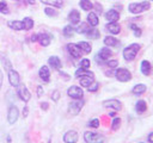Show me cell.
I'll return each mask as SVG.
<instances>
[{"mask_svg": "<svg viewBox=\"0 0 153 143\" xmlns=\"http://www.w3.org/2000/svg\"><path fill=\"white\" fill-rule=\"evenodd\" d=\"M41 2L49 6H54L56 8H61L63 6V0H41Z\"/></svg>", "mask_w": 153, "mask_h": 143, "instance_id": "28", "label": "cell"}, {"mask_svg": "<svg viewBox=\"0 0 153 143\" xmlns=\"http://www.w3.org/2000/svg\"><path fill=\"white\" fill-rule=\"evenodd\" d=\"M103 106L106 107V108H110L112 111H120L122 110V102L117 99H109V100H105L103 101Z\"/></svg>", "mask_w": 153, "mask_h": 143, "instance_id": "10", "label": "cell"}, {"mask_svg": "<svg viewBox=\"0 0 153 143\" xmlns=\"http://www.w3.org/2000/svg\"><path fill=\"white\" fill-rule=\"evenodd\" d=\"M74 32H75V29L72 25H66L62 30V33L65 37H72L74 35Z\"/></svg>", "mask_w": 153, "mask_h": 143, "instance_id": "32", "label": "cell"}, {"mask_svg": "<svg viewBox=\"0 0 153 143\" xmlns=\"http://www.w3.org/2000/svg\"><path fill=\"white\" fill-rule=\"evenodd\" d=\"M14 1H18V0H14Z\"/></svg>", "mask_w": 153, "mask_h": 143, "instance_id": "55", "label": "cell"}, {"mask_svg": "<svg viewBox=\"0 0 153 143\" xmlns=\"http://www.w3.org/2000/svg\"><path fill=\"white\" fill-rule=\"evenodd\" d=\"M99 123H100V122H99V119H98V118H93V119H91V120L88 122V124H87V125H88L90 128L97 129V128L99 126Z\"/></svg>", "mask_w": 153, "mask_h": 143, "instance_id": "40", "label": "cell"}, {"mask_svg": "<svg viewBox=\"0 0 153 143\" xmlns=\"http://www.w3.org/2000/svg\"><path fill=\"white\" fill-rule=\"evenodd\" d=\"M98 88H99V83L93 81V82L87 87V91H88V92H96V91H98Z\"/></svg>", "mask_w": 153, "mask_h": 143, "instance_id": "42", "label": "cell"}, {"mask_svg": "<svg viewBox=\"0 0 153 143\" xmlns=\"http://www.w3.org/2000/svg\"><path fill=\"white\" fill-rule=\"evenodd\" d=\"M7 142H8V143L11 142V137H10V136H7Z\"/></svg>", "mask_w": 153, "mask_h": 143, "instance_id": "54", "label": "cell"}, {"mask_svg": "<svg viewBox=\"0 0 153 143\" xmlns=\"http://www.w3.org/2000/svg\"><path fill=\"white\" fill-rule=\"evenodd\" d=\"M67 94L68 97H71L72 99H82L84 97V91L81 87L79 86H71L67 89Z\"/></svg>", "mask_w": 153, "mask_h": 143, "instance_id": "7", "label": "cell"}, {"mask_svg": "<svg viewBox=\"0 0 153 143\" xmlns=\"http://www.w3.org/2000/svg\"><path fill=\"white\" fill-rule=\"evenodd\" d=\"M67 50H68V52H69V55L73 57V58H80L81 57V54H82V51L80 50V48L78 46V44H75V43H68L67 44Z\"/></svg>", "mask_w": 153, "mask_h": 143, "instance_id": "11", "label": "cell"}, {"mask_svg": "<svg viewBox=\"0 0 153 143\" xmlns=\"http://www.w3.org/2000/svg\"><path fill=\"white\" fill-rule=\"evenodd\" d=\"M104 44L106 45V46H115V45H117V43H118V41H117V38H115L114 36H105V38H104Z\"/></svg>", "mask_w": 153, "mask_h": 143, "instance_id": "29", "label": "cell"}, {"mask_svg": "<svg viewBox=\"0 0 153 143\" xmlns=\"http://www.w3.org/2000/svg\"><path fill=\"white\" fill-rule=\"evenodd\" d=\"M1 61H2V67H4L7 72H10V70L12 69V64H11V62L8 61V58L5 57V56H1Z\"/></svg>", "mask_w": 153, "mask_h": 143, "instance_id": "35", "label": "cell"}, {"mask_svg": "<svg viewBox=\"0 0 153 143\" xmlns=\"http://www.w3.org/2000/svg\"><path fill=\"white\" fill-rule=\"evenodd\" d=\"M80 7L84 11H91L93 8V4L91 2V0H80Z\"/></svg>", "mask_w": 153, "mask_h": 143, "instance_id": "30", "label": "cell"}, {"mask_svg": "<svg viewBox=\"0 0 153 143\" xmlns=\"http://www.w3.org/2000/svg\"><path fill=\"white\" fill-rule=\"evenodd\" d=\"M48 107H49V104L47 102V101H43V102H41V108L42 110H48Z\"/></svg>", "mask_w": 153, "mask_h": 143, "instance_id": "45", "label": "cell"}, {"mask_svg": "<svg viewBox=\"0 0 153 143\" xmlns=\"http://www.w3.org/2000/svg\"><path fill=\"white\" fill-rule=\"evenodd\" d=\"M0 13H2V14H8L10 13V8H8V6L5 1H0Z\"/></svg>", "mask_w": 153, "mask_h": 143, "instance_id": "37", "label": "cell"}, {"mask_svg": "<svg viewBox=\"0 0 153 143\" xmlns=\"http://www.w3.org/2000/svg\"><path fill=\"white\" fill-rule=\"evenodd\" d=\"M105 19H106L109 23L118 21V19H120V13H118L116 10H109V11L105 13Z\"/></svg>", "mask_w": 153, "mask_h": 143, "instance_id": "16", "label": "cell"}, {"mask_svg": "<svg viewBox=\"0 0 153 143\" xmlns=\"http://www.w3.org/2000/svg\"><path fill=\"white\" fill-rule=\"evenodd\" d=\"M17 94H18L19 99H22L24 102H27L30 100V98H31V93L29 92V89L26 88V86L23 85V83L17 87Z\"/></svg>", "mask_w": 153, "mask_h": 143, "instance_id": "8", "label": "cell"}, {"mask_svg": "<svg viewBox=\"0 0 153 143\" xmlns=\"http://www.w3.org/2000/svg\"><path fill=\"white\" fill-rule=\"evenodd\" d=\"M30 38H31V42H36L38 41V35H32Z\"/></svg>", "mask_w": 153, "mask_h": 143, "instance_id": "50", "label": "cell"}, {"mask_svg": "<svg viewBox=\"0 0 153 143\" xmlns=\"http://www.w3.org/2000/svg\"><path fill=\"white\" fill-rule=\"evenodd\" d=\"M146 91H147V87H146L145 83H137V85H135V86L133 87V89H131V92H133L134 95H141V94H143Z\"/></svg>", "mask_w": 153, "mask_h": 143, "instance_id": "24", "label": "cell"}, {"mask_svg": "<svg viewBox=\"0 0 153 143\" xmlns=\"http://www.w3.org/2000/svg\"><path fill=\"white\" fill-rule=\"evenodd\" d=\"M59 98H60V92H59V91H54L53 94H51V99H53L54 101H57Z\"/></svg>", "mask_w": 153, "mask_h": 143, "instance_id": "43", "label": "cell"}, {"mask_svg": "<svg viewBox=\"0 0 153 143\" xmlns=\"http://www.w3.org/2000/svg\"><path fill=\"white\" fill-rule=\"evenodd\" d=\"M140 70H141V73L143 75L148 76L151 74V72H152V64L147 60H142L141 61V64H140Z\"/></svg>", "mask_w": 153, "mask_h": 143, "instance_id": "18", "label": "cell"}, {"mask_svg": "<svg viewBox=\"0 0 153 143\" xmlns=\"http://www.w3.org/2000/svg\"><path fill=\"white\" fill-rule=\"evenodd\" d=\"M7 73H8V81H10V85H11L12 87H18V86L20 85V76H19L18 72L11 69V70L7 72Z\"/></svg>", "mask_w": 153, "mask_h": 143, "instance_id": "12", "label": "cell"}, {"mask_svg": "<svg viewBox=\"0 0 153 143\" xmlns=\"http://www.w3.org/2000/svg\"><path fill=\"white\" fill-rule=\"evenodd\" d=\"M29 4H35V0H27Z\"/></svg>", "mask_w": 153, "mask_h": 143, "instance_id": "53", "label": "cell"}, {"mask_svg": "<svg viewBox=\"0 0 153 143\" xmlns=\"http://www.w3.org/2000/svg\"><path fill=\"white\" fill-rule=\"evenodd\" d=\"M90 30H91V26L88 25V23H79V25L75 29V32L81 33V35H86Z\"/></svg>", "mask_w": 153, "mask_h": 143, "instance_id": "23", "label": "cell"}, {"mask_svg": "<svg viewBox=\"0 0 153 143\" xmlns=\"http://www.w3.org/2000/svg\"><path fill=\"white\" fill-rule=\"evenodd\" d=\"M50 41H51V38L48 33H39L38 35V42L42 46H48L50 44Z\"/></svg>", "mask_w": 153, "mask_h": 143, "instance_id": "25", "label": "cell"}, {"mask_svg": "<svg viewBox=\"0 0 153 143\" xmlns=\"http://www.w3.org/2000/svg\"><path fill=\"white\" fill-rule=\"evenodd\" d=\"M106 66L111 69H115L117 66H118V61L117 60H108L106 61Z\"/></svg>", "mask_w": 153, "mask_h": 143, "instance_id": "41", "label": "cell"}, {"mask_svg": "<svg viewBox=\"0 0 153 143\" xmlns=\"http://www.w3.org/2000/svg\"><path fill=\"white\" fill-rule=\"evenodd\" d=\"M84 139L86 143H104V136L92 131H85Z\"/></svg>", "mask_w": 153, "mask_h": 143, "instance_id": "3", "label": "cell"}, {"mask_svg": "<svg viewBox=\"0 0 153 143\" xmlns=\"http://www.w3.org/2000/svg\"><path fill=\"white\" fill-rule=\"evenodd\" d=\"M151 8L149 1H142V2H131L128 5V11L133 14H140L145 11H148Z\"/></svg>", "mask_w": 153, "mask_h": 143, "instance_id": "2", "label": "cell"}, {"mask_svg": "<svg viewBox=\"0 0 153 143\" xmlns=\"http://www.w3.org/2000/svg\"><path fill=\"white\" fill-rule=\"evenodd\" d=\"M140 49H141V45L137 44V43H131V44H129L128 46H126V48L123 49V58H124L126 61H128V62L133 61V60L136 57V55H137V52L140 51Z\"/></svg>", "mask_w": 153, "mask_h": 143, "instance_id": "1", "label": "cell"}, {"mask_svg": "<svg viewBox=\"0 0 153 143\" xmlns=\"http://www.w3.org/2000/svg\"><path fill=\"white\" fill-rule=\"evenodd\" d=\"M87 23H88L90 26L96 27V26L99 24V19H98L97 13H94V12H90V13L87 14Z\"/></svg>", "mask_w": 153, "mask_h": 143, "instance_id": "20", "label": "cell"}, {"mask_svg": "<svg viewBox=\"0 0 153 143\" xmlns=\"http://www.w3.org/2000/svg\"><path fill=\"white\" fill-rule=\"evenodd\" d=\"M115 76L121 82H128L131 80V73L127 68H118L115 70Z\"/></svg>", "mask_w": 153, "mask_h": 143, "instance_id": "5", "label": "cell"}, {"mask_svg": "<svg viewBox=\"0 0 153 143\" xmlns=\"http://www.w3.org/2000/svg\"><path fill=\"white\" fill-rule=\"evenodd\" d=\"M109 116H110V117H115V116H116V111H111V112L109 113Z\"/></svg>", "mask_w": 153, "mask_h": 143, "instance_id": "52", "label": "cell"}, {"mask_svg": "<svg viewBox=\"0 0 153 143\" xmlns=\"http://www.w3.org/2000/svg\"><path fill=\"white\" fill-rule=\"evenodd\" d=\"M130 29L133 30V32H134V36H135V37H140V36L142 35V30H141L137 25H135V24H130Z\"/></svg>", "mask_w": 153, "mask_h": 143, "instance_id": "36", "label": "cell"}, {"mask_svg": "<svg viewBox=\"0 0 153 143\" xmlns=\"http://www.w3.org/2000/svg\"><path fill=\"white\" fill-rule=\"evenodd\" d=\"M68 20L71 21L72 25L79 24V23H80V13H79V11L72 10V11L69 12V14H68Z\"/></svg>", "mask_w": 153, "mask_h": 143, "instance_id": "17", "label": "cell"}, {"mask_svg": "<svg viewBox=\"0 0 153 143\" xmlns=\"http://www.w3.org/2000/svg\"><path fill=\"white\" fill-rule=\"evenodd\" d=\"M147 141H148L149 143H153V132H151V133L148 135V137H147Z\"/></svg>", "mask_w": 153, "mask_h": 143, "instance_id": "48", "label": "cell"}, {"mask_svg": "<svg viewBox=\"0 0 153 143\" xmlns=\"http://www.w3.org/2000/svg\"><path fill=\"white\" fill-rule=\"evenodd\" d=\"M82 106H84V100L82 99H73V101H71L69 105H68V112L73 116H76L81 111Z\"/></svg>", "mask_w": 153, "mask_h": 143, "instance_id": "4", "label": "cell"}, {"mask_svg": "<svg viewBox=\"0 0 153 143\" xmlns=\"http://www.w3.org/2000/svg\"><path fill=\"white\" fill-rule=\"evenodd\" d=\"M2 82H4V75H2V72H1V69H0V89H1Z\"/></svg>", "mask_w": 153, "mask_h": 143, "instance_id": "49", "label": "cell"}, {"mask_svg": "<svg viewBox=\"0 0 153 143\" xmlns=\"http://www.w3.org/2000/svg\"><path fill=\"white\" fill-rule=\"evenodd\" d=\"M60 74L63 76V79H66V80H68V79H69V75H68V74H65V73H62V72H61Z\"/></svg>", "mask_w": 153, "mask_h": 143, "instance_id": "51", "label": "cell"}, {"mask_svg": "<svg viewBox=\"0 0 153 143\" xmlns=\"http://www.w3.org/2000/svg\"><path fill=\"white\" fill-rule=\"evenodd\" d=\"M78 46H79L80 50H81L82 52H85V54H90V52L92 51V46H91V44H90L88 42L81 41V42L78 43Z\"/></svg>", "mask_w": 153, "mask_h": 143, "instance_id": "27", "label": "cell"}, {"mask_svg": "<svg viewBox=\"0 0 153 143\" xmlns=\"http://www.w3.org/2000/svg\"><path fill=\"white\" fill-rule=\"evenodd\" d=\"M23 27L24 30H31L33 27V20L30 18V17H25L23 20Z\"/></svg>", "mask_w": 153, "mask_h": 143, "instance_id": "31", "label": "cell"}, {"mask_svg": "<svg viewBox=\"0 0 153 143\" xmlns=\"http://www.w3.org/2000/svg\"><path fill=\"white\" fill-rule=\"evenodd\" d=\"M86 36L88 37V38H91V39H97V38H99V36H100V32L98 31V29H94V27H91V30L86 33Z\"/></svg>", "mask_w": 153, "mask_h": 143, "instance_id": "33", "label": "cell"}, {"mask_svg": "<svg viewBox=\"0 0 153 143\" xmlns=\"http://www.w3.org/2000/svg\"><path fill=\"white\" fill-rule=\"evenodd\" d=\"M48 63L50 67H53L54 69H61L62 67V63H61V60L57 57V56H50L48 58Z\"/></svg>", "mask_w": 153, "mask_h": 143, "instance_id": "21", "label": "cell"}, {"mask_svg": "<svg viewBox=\"0 0 153 143\" xmlns=\"http://www.w3.org/2000/svg\"><path fill=\"white\" fill-rule=\"evenodd\" d=\"M140 143H141V142H140Z\"/></svg>", "mask_w": 153, "mask_h": 143, "instance_id": "56", "label": "cell"}, {"mask_svg": "<svg viewBox=\"0 0 153 143\" xmlns=\"http://www.w3.org/2000/svg\"><path fill=\"white\" fill-rule=\"evenodd\" d=\"M27 112H29V108H27V106H25L24 110H23V117H24V118L27 117Z\"/></svg>", "mask_w": 153, "mask_h": 143, "instance_id": "47", "label": "cell"}, {"mask_svg": "<svg viewBox=\"0 0 153 143\" xmlns=\"http://www.w3.org/2000/svg\"><path fill=\"white\" fill-rule=\"evenodd\" d=\"M111 56H112V50L111 49H109V48H102L98 51V54L96 55V61L99 62V63H103V62L108 61V58L111 57Z\"/></svg>", "mask_w": 153, "mask_h": 143, "instance_id": "6", "label": "cell"}, {"mask_svg": "<svg viewBox=\"0 0 153 143\" xmlns=\"http://www.w3.org/2000/svg\"><path fill=\"white\" fill-rule=\"evenodd\" d=\"M79 136L75 130H69L63 135V142L65 143H75L78 141Z\"/></svg>", "mask_w": 153, "mask_h": 143, "instance_id": "13", "label": "cell"}, {"mask_svg": "<svg viewBox=\"0 0 153 143\" xmlns=\"http://www.w3.org/2000/svg\"><path fill=\"white\" fill-rule=\"evenodd\" d=\"M94 81V74L92 73V74H88V75H84V76H81L80 77V85L82 86V87H88L92 82Z\"/></svg>", "mask_w": 153, "mask_h": 143, "instance_id": "19", "label": "cell"}, {"mask_svg": "<svg viewBox=\"0 0 153 143\" xmlns=\"http://www.w3.org/2000/svg\"><path fill=\"white\" fill-rule=\"evenodd\" d=\"M19 118V110L17 108V106L11 105L8 107V112H7V122L8 124H14Z\"/></svg>", "mask_w": 153, "mask_h": 143, "instance_id": "9", "label": "cell"}, {"mask_svg": "<svg viewBox=\"0 0 153 143\" xmlns=\"http://www.w3.org/2000/svg\"><path fill=\"white\" fill-rule=\"evenodd\" d=\"M90 66H91V62H90L88 58H82V60L80 61V68H82V69H88Z\"/></svg>", "mask_w": 153, "mask_h": 143, "instance_id": "39", "label": "cell"}, {"mask_svg": "<svg viewBox=\"0 0 153 143\" xmlns=\"http://www.w3.org/2000/svg\"><path fill=\"white\" fill-rule=\"evenodd\" d=\"M93 6H94V7L97 8V12H98V14H99V13H102V6H100V5L98 4V2H97L96 5H93Z\"/></svg>", "mask_w": 153, "mask_h": 143, "instance_id": "46", "label": "cell"}, {"mask_svg": "<svg viewBox=\"0 0 153 143\" xmlns=\"http://www.w3.org/2000/svg\"><path fill=\"white\" fill-rule=\"evenodd\" d=\"M44 13L48 15V17H56L57 15V11L51 8V7H45L44 8Z\"/></svg>", "mask_w": 153, "mask_h": 143, "instance_id": "38", "label": "cell"}, {"mask_svg": "<svg viewBox=\"0 0 153 143\" xmlns=\"http://www.w3.org/2000/svg\"><path fill=\"white\" fill-rule=\"evenodd\" d=\"M121 123H122L121 118H118V117H114V119H112V122H111V129H112L114 131L118 130L120 126H121Z\"/></svg>", "mask_w": 153, "mask_h": 143, "instance_id": "34", "label": "cell"}, {"mask_svg": "<svg viewBox=\"0 0 153 143\" xmlns=\"http://www.w3.org/2000/svg\"><path fill=\"white\" fill-rule=\"evenodd\" d=\"M7 26L12 30H16V31H20V30H24L23 27V21L22 20H10L7 21Z\"/></svg>", "mask_w": 153, "mask_h": 143, "instance_id": "22", "label": "cell"}, {"mask_svg": "<svg viewBox=\"0 0 153 143\" xmlns=\"http://www.w3.org/2000/svg\"><path fill=\"white\" fill-rule=\"evenodd\" d=\"M36 92H37V95H38V97L43 95V87H42V86H37V89H36Z\"/></svg>", "mask_w": 153, "mask_h": 143, "instance_id": "44", "label": "cell"}, {"mask_svg": "<svg viewBox=\"0 0 153 143\" xmlns=\"http://www.w3.org/2000/svg\"><path fill=\"white\" fill-rule=\"evenodd\" d=\"M146 110H147V104H146V101H145V100H137L136 104H135V111H136L139 114H141V113H143Z\"/></svg>", "mask_w": 153, "mask_h": 143, "instance_id": "26", "label": "cell"}, {"mask_svg": "<svg viewBox=\"0 0 153 143\" xmlns=\"http://www.w3.org/2000/svg\"><path fill=\"white\" fill-rule=\"evenodd\" d=\"M105 29L111 33V35H118L121 32V25L117 21H112V23H108L105 25Z\"/></svg>", "mask_w": 153, "mask_h": 143, "instance_id": "14", "label": "cell"}, {"mask_svg": "<svg viewBox=\"0 0 153 143\" xmlns=\"http://www.w3.org/2000/svg\"><path fill=\"white\" fill-rule=\"evenodd\" d=\"M38 75L39 77L44 81V82H49L50 81V70L47 66H42L38 70Z\"/></svg>", "mask_w": 153, "mask_h": 143, "instance_id": "15", "label": "cell"}]
</instances>
